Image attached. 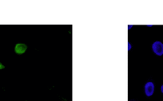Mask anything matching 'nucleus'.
<instances>
[{
    "mask_svg": "<svg viewBox=\"0 0 163 101\" xmlns=\"http://www.w3.org/2000/svg\"><path fill=\"white\" fill-rule=\"evenodd\" d=\"M132 46H131V44L129 43V42H128V51H130V49H131Z\"/></svg>",
    "mask_w": 163,
    "mask_h": 101,
    "instance_id": "4",
    "label": "nucleus"
},
{
    "mask_svg": "<svg viewBox=\"0 0 163 101\" xmlns=\"http://www.w3.org/2000/svg\"><path fill=\"white\" fill-rule=\"evenodd\" d=\"M152 50L157 56H162L163 55V43L159 41H154L152 44Z\"/></svg>",
    "mask_w": 163,
    "mask_h": 101,
    "instance_id": "1",
    "label": "nucleus"
},
{
    "mask_svg": "<svg viewBox=\"0 0 163 101\" xmlns=\"http://www.w3.org/2000/svg\"><path fill=\"white\" fill-rule=\"evenodd\" d=\"M160 89H161V93L163 94V84H162V85H161V88H160Z\"/></svg>",
    "mask_w": 163,
    "mask_h": 101,
    "instance_id": "6",
    "label": "nucleus"
},
{
    "mask_svg": "<svg viewBox=\"0 0 163 101\" xmlns=\"http://www.w3.org/2000/svg\"><path fill=\"white\" fill-rule=\"evenodd\" d=\"M131 27H132V26H130V25H129V26H128V29H129H129L131 28Z\"/></svg>",
    "mask_w": 163,
    "mask_h": 101,
    "instance_id": "7",
    "label": "nucleus"
},
{
    "mask_svg": "<svg viewBox=\"0 0 163 101\" xmlns=\"http://www.w3.org/2000/svg\"><path fill=\"white\" fill-rule=\"evenodd\" d=\"M145 90V94H146V96L150 97L152 95H154V90H155V86H154V84L152 81H148L145 84L144 87Z\"/></svg>",
    "mask_w": 163,
    "mask_h": 101,
    "instance_id": "2",
    "label": "nucleus"
},
{
    "mask_svg": "<svg viewBox=\"0 0 163 101\" xmlns=\"http://www.w3.org/2000/svg\"><path fill=\"white\" fill-rule=\"evenodd\" d=\"M26 49H27V46H26V45H25V44L23 43H18L16 44L15 46V53H17V54L19 55L23 54L26 51Z\"/></svg>",
    "mask_w": 163,
    "mask_h": 101,
    "instance_id": "3",
    "label": "nucleus"
},
{
    "mask_svg": "<svg viewBox=\"0 0 163 101\" xmlns=\"http://www.w3.org/2000/svg\"><path fill=\"white\" fill-rule=\"evenodd\" d=\"M133 101H134V100H133Z\"/></svg>",
    "mask_w": 163,
    "mask_h": 101,
    "instance_id": "8",
    "label": "nucleus"
},
{
    "mask_svg": "<svg viewBox=\"0 0 163 101\" xmlns=\"http://www.w3.org/2000/svg\"><path fill=\"white\" fill-rule=\"evenodd\" d=\"M3 69H5V66H4L2 63H0V70Z\"/></svg>",
    "mask_w": 163,
    "mask_h": 101,
    "instance_id": "5",
    "label": "nucleus"
}]
</instances>
